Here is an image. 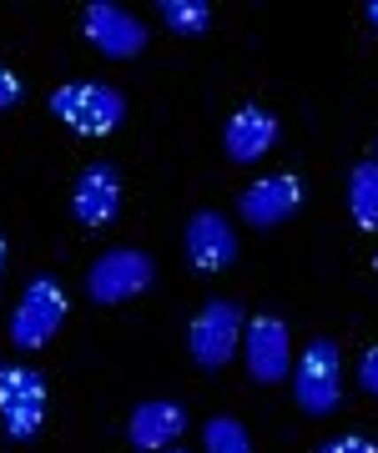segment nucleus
<instances>
[{
  "label": "nucleus",
  "instance_id": "nucleus-1",
  "mask_svg": "<svg viewBox=\"0 0 378 453\" xmlns=\"http://www.w3.org/2000/svg\"><path fill=\"white\" fill-rule=\"evenodd\" d=\"M50 116L76 136H112L127 121V96L106 81H71L50 91Z\"/></svg>",
  "mask_w": 378,
  "mask_h": 453
},
{
  "label": "nucleus",
  "instance_id": "nucleus-2",
  "mask_svg": "<svg viewBox=\"0 0 378 453\" xmlns=\"http://www.w3.org/2000/svg\"><path fill=\"white\" fill-rule=\"evenodd\" d=\"M293 398L308 418H328L343 403V348L333 338H312L293 372Z\"/></svg>",
  "mask_w": 378,
  "mask_h": 453
},
{
  "label": "nucleus",
  "instance_id": "nucleus-3",
  "mask_svg": "<svg viewBox=\"0 0 378 453\" xmlns=\"http://www.w3.org/2000/svg\"><path fill=\"white\" fill-rule=\"evenodd\" d=\"M243 333H247L243 308L228 303V297H212V303H202V312L187 327V353H192V363L202 372H222L232 363V353H237Z\"/></svg>",
  "mask_w": 378,
  "mask_h": 453
},
{
  "label": "nucleus",
  "instance_id": "nucleus-4",
  "mask_svg": "<svg viewBox=\"0 0 378 453\" xmlns=\"http://www.w3.org/2000/svg\"><path fill=\"white\" fill-rule=\"evenodd\" d=\"M61 323H66V292H61V282L46 273H35L31 282H26V297L16 303V312H11V342L16 348H46L56 333H61Z\"/></svg>",
  "mask_w": 378,
  "mask_h": 453
},
{
  "label": "nucleus",
  "instance_id": "nucleus-5",
  "mask_svg": "<svg viewBox=\"0 0 378 453\" xmlns=\"http://www.w3.org/2000/svg\"><path fill=\"white\" fill-rule=\"evenodd\" d=\"M151 277H157V262L142 247H112V252H101L91 262L86 292H91V303H101V308H116V303H127L136 292H147Z\"/></svg>",
  "mask_w": 378,
  "mask_h": 453
},
{
  "label": "nucleus",
  "instance_id": "nucleus-6",
  "mask_svg": "<svg viewBox=\"0 0 378 453\" xmlns=\"http://www.w3.org/2000/svg\"><path fill=\"white\" fill-rule=\"evenodd\" d=\"M0 418L16 443H31L46 423V378L26 363H0Z\"/></svg>",
  "mask_w": 378,
  "mask_h": 453
},
{
  "label": "nucleus",
  "instance_id": "nucleus-7",
  "mask_svg": "<svg viewBox=\"0 0 378 453\" xmlns=\"http://www.w3.org/2000/svg\"><path fill=\"white\" fill-rule=\"evenodd\" d=\"M81 26H86V35H91V46H96L101 56H112V61H132V56L147 50V26H142L132 11L112 5V0H91Z\"/></svg>",
  "mask_w": 378,
  "mask_h": 453
},
{
  "label": "nucleus",
  "instance_id": "nucleus-8",
  "mask_svg": "<svg viewBox=\"0 0 378 453\" xmlns=\"http://www.w3.org/2000/svg\"><path fill=\"white\" fill-rule=\"evenodd\" d=\"M187 262L197 267V273H222L237 262V232L222 211H192L187 217Z\"/></svg>",
  "mask_w": 378,
  "mask_h": 453
},
{
  "label": "nucleus",
  "instance_id": "nucleus-9",
  "mask_svg": "<svg viewBox=\"0 0 378 453\" xmlns=\"http://www.w3.org/2000/svg\"><path fill=\"white\" fill-rule=\"evenodd\" d=\"M247 368L258 383H282L293 372V338L282 318H252L247 323Z\"/></svg>",
  "mask_w": 378,
  "mask_h": 453
},
{
  "label": "nucleus",
  "instance_id": "nucleus-10",
  "mask_svg": "<svg viewBox=\"0 0 378 453\" xmlns=\"http://www.w3.org/2000/svg\"><path fill=\"white\" fill-rule=\"evenodd\" d=\"M297 207H303V181H297L293 172L252 181V187L237 196V211H243L247 226H282Z\"/></svg>",
  "mask_w": 378,
  "mask_h": 453
},
{
  "label": "nucleus",
  "instance_id": "nucleus-11",
  "mask_svg": "<svg viewBox=\"0 0 378 453\" xmlns=\"http://www.w3.org/2000/svg\"><path fill=\"white\" fill-rule=\"evenodd\" d=\"M121 207V177H116L112 162H91L76 177V192H71V211L81 226H106Z\"/></svg>",
  "mask_w": 378,
  "mask_h": 453
},
{
  "label": "nucleus",
  "instance_id": "nucleus-12",
  "mask_svg": "<svg viewBox=\"0 0 378 453\" xmlns=\"http://www.w3.org/2000/svg\"><path fill=\"white\" fill-rule=\"evenodd\" d=\"M187 428V408L172 403V398H151V403H136V413L127 418V438H132V449L142 453H162L172 449Z\"/></svg>",
  "mask_w": 378,
  "mask_h": 453
},
{
  "label": "nucleus",
  "instance_id": "nucleus-13",
  "mask_svg": "<svg viewBox=\"0 0 378 453\" xmlns=\"http://www.w3.org/2000/svg\"><path fill=\"white\" fill-rule=\"evenodd\" d=\"M222 146H228V157L237 166H258L278 146V121L263 106H243V111H232L228 131H222Z\"/></svg>",
  "mask_w": 378,
  "mask_h": 453
},
{
  "label": "nucleus",
  "instance_id": "nucleus-14",
  "mask_svg": "<svg viewBox=\"0 0 378 453\" xmlns=\"http://www.w3.org/2000/svg\"><path fill=\"white\" fill-rule=\"evenodd\" d=\"M348 211L363 232H378V162H359L348 172Z\"/></svg>",
  "mask_w": 378,
  "mask_h": 453
},
{
  "label": "nucleus",
  "instance_id": "nucleus-15",
  "mask_svg": "<svg viewBox=\"0 0 378 453\" xmlns=\"http://www.w3.org/2000/svg\"><path fill=\"white\" fill-rule=\"evenodd\" d=\"M157 11H162V26L172 35H207V26H212L207 0H162Z\"/></svg>",
  "mask_w": 378,
  "mask_h": 453
},
{
  "label": "nucleus",
  "instance_id": "nucleus-16",
  "mask_svg": "<svg viewBox=\"0 0 378 453\" xmlns=\"http://www.w3.org/2000/svg\"><path fill=\"white\" fill-rule=\"evenodd\" d=\"M202 449L207 453H252V438H247V428L237 418L217 413V418H207V428H202Z\"/></svg>",
  "mask_w": 378,
  "mask_h": 453
},
{
  "label": "nucleus",
  "instance_id": "nucleus-17",
  "mask_svg": "<svg viewBox=\"0 0 378 453\" xmlns=\"http://www.w3.org/2000/svg\"><path fill=\"white\" fill-rule=\"evenodd\" d=\"M20 101H26V86H20V76L0 65V111H11V106H20Z\"/></svg>",
  "mask_w": 378,
  "mask_h": 453
},
{
  "label": "nucleus",
  "instance_id": "nucleus-18",
  "mask_svg": "<svg viewBox=\"0 0 378 453\" xmlns=\"http://www.w3.org/2000/svg\"><path fill=\"white\" fill-rule=\"evenodd\" d=\"M359 383H363V393H368V398H378V348H368V353H363Z\"/></svg>",
  "mask_w": 378,
  "mask_h": 453
},
{
  "label": "nucleus",
  "instance_id": "nucleus-19",
  "mask_svg": "<svg viewBox=\"0 0 378 453\" xmlns=\"http://www.w3.org/2000/svg\"><path fill=\"white\" fill-rule=\"evenodd\" d=\"M318 453H378V443H368V438L348 434V438H333V443H323Z\"/></svg>",
  "mask_w": 378,
  "mask_h": 453
},
{
  "label": "nucleus",
  "instance_id": "nucleus-20",
  "mask_svg": "<svg viewBox=\"0 0 378 453\" xmlns=\"http://www.w3.org/2000/svg\"><path fill=\"white\" fill-rule=\"evenodd\" d=\"M368 26L378 31V0H368Z\"/></svg>",
  "mask_w": 378,
  "mask_h": 453
},
{
  "label": "nucleus",
  "instance_id": "nucleus-21",
  "mask_svg": "<svg viewBox=\"0 0 378 453\" xmlns=\"http://www.w3.org/2000/svg\"><path fill=\"white\" fill-rule=\"evenodd\" d=\"M0 273H5V237H0Z\"/></svg>",
  "mask_w": 378,
  "mask_h": 453
},
{
  "label": "nucleus",
  "instance_id": "nucleus-22",
  "mask_svg": "<svg viewBox=\"0 0 378 453\" xmlns=\"http://www.w3.org/2000/svg\"><path fill=\"white\" fill-rule=\"evenodd\" d=\"M162 453H181V449H162Z\"/></svg>",
  "mask_w": 378,
  "mask_h": 453
},
{
  "label": "nucleus",
  "instance_id": "nucleus-23",
  "mask_svg": "<svg viewBox=\"0 0 378 453\" xmlns=\"http://www.w3.org/2000/svg\"><path fill=\"white\" fill-rule=\"evenodd\" d=\"M374 267H378V257H374Z\"/></svg>",
  "mask_w": 378,
  "mask_h": 453
}]
</instances>
